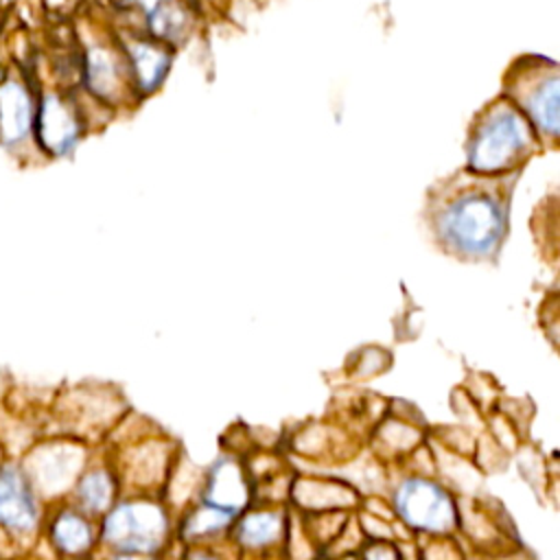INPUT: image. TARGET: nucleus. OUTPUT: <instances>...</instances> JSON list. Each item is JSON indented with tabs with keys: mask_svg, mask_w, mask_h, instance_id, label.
I'll use <instances>...</instances> for the list:
<instances>
[{
	"mask_svg": "<svg viewBox=\"0 0 560 560\" xmlns=\"http://www.w3.org/2000/svg\"><path fill=\"white\" fill-rule=\"evenodd\" d=\"M516 177L518 173L488 177L462 168L440 179L424 208L438 247L468 262L494 260L508 236Z\"/></svg>",
	"mask_w": 560,
	"mask_h": 560,
	"instance_id": "obj_1",
	"label": "nucleus"
},
{
	"mask_svg": "<svg viewBox=\"0 0 560 560\" xmlns=\"http://www.w3.org/2000/svg\"><path fill=\"white\" fill-rule=\"evenodd\" d=\"M540 149L542 142L527 118L505 96H497L477 112L470 125L466 168L488 177L512 175Z\"/></svg>",
	"mask_w": 560,
	"mask_h": 560,
	"instance_id": "obj_2",
	"label": "nucleus"
},
{
	"mask_svg": "<svg viewBox=\"0 0 560 560\" xmlns=\"http://www.w3.org/2000/svg\"><path fill=\"white\" fill-rule=\"evenodd\" d=\"M503 96L527 118L542 147L560 138V68L542 55L512 61L503 79Z\"/></svg>",
	"mask_w": 560,
	"mask_h": 560,
	"instance_id": "obj_3",
	"label": "nucleus"
},
{
	"mask_svg": "<svg viewBox=\"0 0 560 560\" xmlns=\"http://www.w3.org/2000/svg\"><path fill=\"white\" fill-rule=\"evenodd\" d=\"M83 133L85 116L72 94L59 88L37 92L33 149L50 160H61L74 153Z\"/></svg>",
	"mask_w": 560,
	"mask_h": 560,
	"instance_id": "obj_4",
	"label": "nucleus"
},
{
	"mask_svg": "<svg viewBox=\"0 0 560 560\" xmlns=\"http://www.w3.org/2000/svg\"><path fill=\"white\" fill-rule=\"evenodd\" d=\"M81 81L92 98L109 107H122L140 98L116 37L85 44L81 59Z\"/></svg>",
	"mask_w": 560,
	"mask_h": 560,
	"instance_id": "obj_5",
	"label": "nucleus"
},
{
	"mask_svg": "<svg viewBox=\"0 0 560 560\" xmlns=\"http://www.w3.org/2000/svg\"><path fill=\"white\" fill-rule=\"evenodd\" d=\"M37 90L24 72L0 74V147L7 153H22L33 147V122Z\"/></svg>",
	"mask_w": 560,
	"mask_h": 560,
	"instance_id": "obj_6",
	"label": "nucleus"
},
{
	"mask_svg": "<svg viewBox=\"0 0 560 560\" xmlns=\"http://www.w3.org/2000/svg\"><path fill=\"white\" fill-rule=\"evenodd\" d=\"M116 42L127 59L138 96L142 98L160 90L173 66V48L133 28L120 31Z\"/></svg>",
	"mask_w": 560,
	"mask_h": 560,
	"instance_id": "obj_7",
	"label": "nucleus"
},
{
	"mask_svg": "<svg viewBox=\"0 0 560 560\" xmlns=\"http://www.w3.org/2000/svg\"><path fill=\"white\" fill-rule=\"evenodd\" d=\"M118 11L138 13L142 18L144 35L177 46L192 33V9L184 0H112Z\"/></svg>",
	"mask_w": 560,
	"mask_h": 560,
	"instance_id": "obj_8",
	"label": "nucleus"
},
{
	"mask_svg": "<svg viewBox=\"0 0 560 560\" xmlns=\"http://www.w3.org/2000/svg\"><path fill=\"white\" fill-rule=\"evenodd\" d=\"M402 518L427 529H446L453 523V508L448 497L429 481H405L396 497Z\"/></svg>",
	"mask_w": 560,
	"mask_h": 560,
	"instance_id": "obj_9",
	"label": "nucleus"
},
{
	"mask_svg": "<svg viewBox=\"0 0 560 560\" xmlns=\"http://www.w3.org/2000/svg\"><path fill=\"white\" fill-rule=\"evenodd\" d=\"M162 514L151 505H122L105 523V536L122 549H153L162 534Z\"/></svg>",
	"mask_w": 560,
	"mask_h": 560,
	"instance_id": "obj_10",
	"label": "nucleus"
},
{
	"mask_svg": "<svg viewBox=\"0 0 560 560\" xmlns=\"http://www.w3.org/2000/svg\"><path fill=\"white\" fill-rule=\"evenodd\" d=\"M0 521L18 532H26L37 521L35 501L18 470L0 472Z\"/></svg>",
	"mask_w": 560,
	"mask_h": 560,
	"instance_id": "obj_11",
	"label": "nucleus"
},
{
	"mask_svg": "<svg viewBox=\"0 0 560 560\" xmlns=\"http://www.w3.org/2000/svg\"><path fill=\"white\" fill-rule=\"evenodd\" d=\"M243 486L238 479V472L234 466L221 464L214 472H212V486H210V494L208 501L212 508L219 510H228V512H236L238 503L243 501Z\"/></svg>",
	"mask_w": 560,
	"mask_h": 560,
	"instance_id": "obj_12",
	"label": "nucleus"
},
{
	"mask_svg": "<svg viewBox=\"0 0 560 560\" xmlns=\"http://www.w3.org/2000/svg\"><path fill=\"white\" fill-rule=\"evenodd\" d=\"M55 538L63 549L79 551L90 542V529L81 518L66 514L59 518V523L55 527Z\"/></svg>",
	"mask_w": 560,
	"mask_h": 560,
	"instance_id": "obj_13",
	"label": "nucleus"
},
{
	"mask_svg": "<svg viewBox=\"0 0 560 560\" xmlns=\"http://www.w3.org/2000/svg\"><path fill=\"white\" fill-rule=\"evenodd\" d=\"M280 521L273 514H254L241 527V538L247 545H262L278 536Z\"/></svg>",
	"mask_w": 560,
	"mask_h": 560,
	"instance_id": "obj_14",
	"label": "nucleus"
},
{
	"mask_svg": "<svg viewBox=\"0 0 560 560\" xmlns=\"http://www.w3.org/2000/svg\"><path fill=\"white\" fill-rule=\"evenodd\" d=\"M81 499L92 510H101L109 499V481L103 472H94L81 483Z\"/></svg>",
	"mask_w": 560,
	"mask_h": 560,
	"instance_id": "obj_15",
	"label": "nucleus"
},
{
	"mask_svg": "<svg viewBox=\"0 0 560 560\" xmlns=\"http://www.w3.org/2000/svg\"><path fill=\"white\" fill-rule=\"evenodd\" d=\"M195 560H212V558H195Z\"/></svg>",
	"mask_w": 560,
	"mask_h": 560,
	"instance_id": "obj_16",
	"label": "nucleus"
},
{
	"mask_svg": "<svg viewBox=\"0 0 560 560\" xmlns=\"http://www.w3.org/2000/svg\"><path fill=\"white\" fill-rule=\"evenodd\" d=\"M125 560H131V558H125Z\"/></svg>",
	"mask_w": 560,
	"mask_h": 560,
	"instance_id": "obj_17",
	"label": "nucleus"
}]
</instances>
